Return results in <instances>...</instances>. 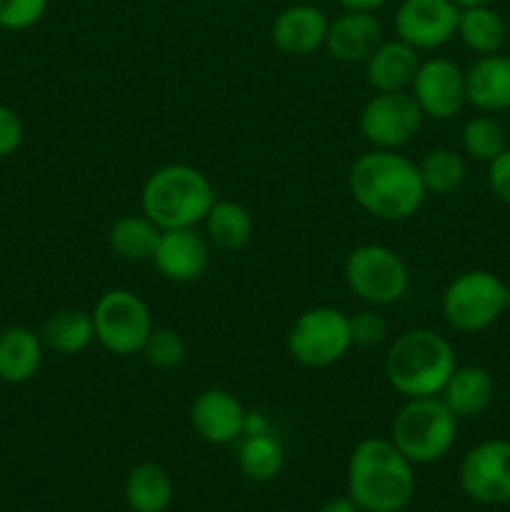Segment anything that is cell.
<instances>
[{
  "label": "cell",
  "mask_w": 510,
  "mask_h": 512,
  "mask_svg": "<svg viewBox=\"0 0 510 512\" xmlns=\"http://www.w3.org/2000/svg\"><path fill=\"white\" fill-rule=\"evenodd\" d=\"M348 190L355 203L373 218L400 223L413 218L425 203L420 168L398 150H368L348 170Z\"/></svg>",
  "instance_id": "6da1fadb"
},
{
  "label": "cell",
  "mask_w": 510,
  "mask_h": 512,
  "mask_svg": "<svg viewBox=\"0 0 510 512\" xmlns=\"http://www.w3.org/2000/svg\"><path fill=\"white\" fill-rule=\"evenodd\" d=\"M415 495L413 463L390 438H368L348 460V498L360 512H403Z\"/></svg>",
  "instance_id": "7a4b0ae2"
},
{
  "label": "cell",
  "mask_w": 510,
  "mask_h": 512,
  "mask_svg": "<svg viewBox=\"0 0 510 512\" xmlns=\"http://www.w3.org/2000/svg\"><path fill=\"white\" fill-rule=\"evenodd\" d=\"M455 368L453 345L428 328L403 333L385 355V378L405 400L440 395Z\"/></svg>",
  "instance_id": "3957f363"
},
{
  "label": "cell",
  "mask_w": 510,
  "mask_h": 512,
  "mask_svg": "<svg viewBox=\"0 0 510 512\" xmlns=\"http://www.w3.org/2000/svg\"><path fill=\"white\" fill-rule=\"evenodd\" d=\"M215 203L213 183L193 165H163L145 180L140 205L160 230L195 228Z\"/></svg>",
  "instance_id": "277c9868"
},
{
  "label": "cell",
  "mask_w": 510,
  "mask_h": 512,
  "mask_svg": "<svg viewBox=\"0 0 510 512\" xmlns=\"http://www.w3.org/2000/svg\"><path fill=\"white\" fill-rule=\"evenodd\" d=\"M390 440L413 465L443 460L458 440V418L443 398H410L395 413Z\"/></svg>",
  "instance_id": "5b68a950"
},
{
  "label": "cell",
  "mask_w": 510,
  "mask_h": 512,
  "mask_svg": "<svg viewBox=\"0 0 510 512\" xmlns=\"http://www.w3.org/2000/svg\"><path fill=\"white\" fill-rule=\"evenodd\" d=\"M440 308L458 333H483L510 310V288L490 270H468L450 280Z\"/></svg>",
  "instance_id": "8992f818"
},
{
  "label": "cell",
  "mask_w": 510,
  "mask_h": 512,
  "mask_svg": "<svg viewBox=\"0 0 510 512\" xmlns=\"http://www.w3.org/2000/svg\"><path fill=\"white\" fill-rule=\"evenodd\" d=\"M350 348V315L330 305L305 310L288 330V353L303 368H330L340 363Z\"/></svg>",
  "instance_id": "52a82bcc"
},
{
  "label": "cell",
  "mask_w": 510,
  "mask_h": 512,
  "mask_svg": "<svg viewBox=\"0 0 510 512\" xmlns=\"http://www.w3.org/2000/svg\"><path fill=\"white\" fill-rule=\"evenodd\" d=\"M95 340L108 353L128 358V355L143 353L150 333H153V318L140 295L133 290L115 288L98 298L93 308Z\"/></svg>",
  "instance_id": "ba28073f"
},
{
  "label": "cell",
  "mask_w": 510,
  "mask_h": 512,
  "mask_svg": "<svg viewBox=\"0 0 510 512\" xmlns=\"http://www.w3.org/2000/svg\"><path fill=\"white\" fill-rule=\"evenodd\" d=\"M345 283L368 305H393L408 293L410 275L403 258L388 245L368 243L345 258Z\"/></svg>",
  "instance_id": "9c48e42d"
},
{
  "label": "cell",
  "mask_w": 510,
  "mask_h": 512,
  "mask_svg": "<svg viewBox=\"0 0 510 512\" xmlns=\"http://www.w3.org/2000/svg\"><path fill=\"white\" fill-rule=\"evenodd\" d=\"M423 110L405 90L378 93L360 110V133L373 148L400 150L423 128Z\"/></svg>",
  "instance_id": "30bf717a"
},
{
  "label": "cell",
  "mask_w": 510,
  "mask_h": 512,
  "mask_svg": "<svg viewBox=\"0 0 510 512\" xmlns=\"http://www.w3.org/2000/svg\"><path fill=\"white\" fill-rule=\"evenodd\" d=\"M460 490L480 505L510 503V440H483L468 450L458 470Z\"/></svg>",
  "instance_id": "8fae6325"
},
{
  "label": "cell",
  "mask_w": 510,
  "mask_h": 512,
  "mask_svg": "<svg viewBox=\"0 0 510 512\" xmlns=\"http://www.w3.org/2000/svg\"><path fill=\"white\" fill-rule=\"evenodd\" d=\"M460 8L453 0H403L395 10V35L415 50H435L458 35Z\"/></svg>",
  "instance_id": "7c38bea8"
},
{
  "label": "cell",
  "mask_w": 510,
  "mask_h": 512,
  "mask_svg": "<svg viewBox=\"0 0 510 512\" xmlns=\"http://www.w3.org/2000/svg\"><path fill=\"white\" fill-rule=\"evenodd\" d=\"M410 95L428 118H453L468 103L465 100V70H460V65L448 58L420 60L418 73L410 83Z\"/></svg>",
  "instance_id": "4fadbf2b"
},
{
  "label": "cell",
  "mask_w": 510,
  "mask_h": 512,
  "mask_svg": "<svg viewBox=\"0 0 510 512\" xmlns=\"http://www.w3.org/2000/svg\"><path fill=\"white\" fill-rule=\"evenodd\" d=\"M245 410L235 395L223 388H208L190 405V425L210 445H230L243 438Z\"/></svg>",
  "instance_id": "5bb4252c"
},
{
  "label": "cell",
  "mask_w": 510,
  "mask_h": 512,
  "mask_svg": "<svg viewBox=\"0 0 510 512\" xmlns=\"http://www.w3.org/2000/svg\"><path fill=\"white\" fill-rule=\"evenodd\" d=\"M210 260V240L195 228L163 230L153 263L163 278L173 283H193L205 273Z\"/></svg>",
  "instance_id": "9a60e30c"
},
{
  "label": "cell",
  "mask_w": 510,
  "mask_h": 512,
  "mask_svg": "<svg viewBox=\"0 0 510 512\" xmlns=\"http://www.w3.org/2000/svg\"><path fill=\"white\" fill-rule=\"evenodd\" d=\"M328 15L320 8L308 3L290 5L280 10L270 28L275 48L293 58H305L315 50L325 48V35H328Z\"/></svg>",
  "instance_id": "2e32d148"
},
{
  "label": "cell",
  "mask_w": 510,
  "mask_h": 512,
  "mask_svg": "<svg viewBox=\"0 0 510 512\" xmlns=\"http://www.w3.org/2000/svg\"><path fill=\"white\" fill-rule=\"evenodd\" d=\"M380 43H383V25L375 13L343 10V15L328 23L325 48L340 63H365Z\"/></svg>",
  "instance_id": "e0dca14e"
},
{
  "label": "cell",
  "mask_w": 510,
  "mask_h": 512,
  "mask_svg": "<svg viewBox=\"0 0 510 512\" xmlns=\"http://www.w3.org/2000/svg\"><path fill=\"white\" fill-rule=\"evenodd\" d=\"M465 100L488 115L510 110V55H480L465 70Z\"/></svg>",
  "instance_id": "ac0fdd59"
},
{
  "label": "cell",
  "mask_w": 510,
  "mask_h": 512,
  "mask_svg": "<svg viewBox=\"0 0 510 512\" xmlns=\"http://www.w3.org/2000/svg\"><path fill=\"white\" fill-rule=\"evenodd\" d=\"M420 50L400 38L383 40L365 60V80L375 93H398L410 88L420 68Z\"/></svg>",
  "instance_id": "d6986e66"
},
{
  "label": "cell",
  "mask_w": 510,
  "mask_h": 512,
  "mask_svg": "<svg viewBox=\"0 0 510 512\" xmlns=\"http://www.w3.org/2000/svg\"><path fill=\"white\" fill-rule=\"evenodd\" d=\"M43 338L23 325L0 333V380L8 385H25L43 365Z\"/></svg>",
  "instance_id": "ffe728a7"
},
{
  "label": "cell",
  "mask_w": 510,
  "mask_h": 512,
  "mask_svg": "<svg viewBox=\"0 0 510 512\" xmlns=\"http://www.w3.org/2000/svg\"><path fill=\"white\" fill-rule=\"evenodd\" d=\"M443 403L448 405L455 418H475L490 408L495 398L493 375L478 365L455 368L443 388Z\"/></svg>",
  "instance_id": "44dd1931"
},
{
  "label": "cell",
  "mask_w": 510,
  "mask_h": 512,
  "mask_svg": "<svg viewBox=\"0 0 510 512\" xmlns=\"http://www.w3.org/2000/svg\"><path fill=\"white\" fill-rule=\"evenodd\" d=\"M173 495V480L158 463H138L125 478V503L133 512H165Z\"/></svg>",
  "instance_id": "7402d4cb"
},
{
  "label": "cell",
  "mask_w": 510,
  "mask_h": 512,
  "mask_svg": "<svg viewBox=\"0 0 510 512\" xmlns=\"http://www.w3.org/2000/svg\"><path fill=\"white\" fill-rule=\"evenodd\" d=\"M203 223L210 245L220 250H240L253 238V215L235 200H215Z\"/></svg>",
  "instance_id": "603a6c76"
},
{
  "label": "cell",
  "mask_w": 510,
  "mask_h": 512,
  "mask_svg": "<svg viewBox=\"0 0 510 512\" xmlns=\"http://www.w3.org/2000/svg\"><path fill=\"white\" fill-rule=\"evenodd\" d=\"M45 348L60 355H78L88 348L95 340V325L93 315L83 313V310H58L45 320L43 330H40Z\"/></svg>",
  "instance_id": "cb8c5ba5"
},
{
  "label": "cell",
  "mask_w": 510,
  "mask_h": 512,
  "mask_svg": "<svg viewBox=\"0 0 510 512\" xmlns=\"http://www.w3.org/2000/svg\"><path fill=\"white\" fill-rule=\"evenodd\" d=\"M458 38L468 50L478 55L500 53V48L508 40V23L503 15L490 5H478V8L460 10L458 20Z\"/></svg>",
  "instance_id": "d4e9b609"
},
{
  "label": "cell",
  "mask_w": 510,
  "mask_h": 512,
  "mask_svg": "<svg viewBox=\"0 0 510 512\" xmlns=\"http://www.w3.org/2000/svg\"><path fill=\"white\" fill-rule=\"evenodd\" d=\"M163 230L145 215H125V218L115 220L113 228L108 233V243L115 255L130 263H145L153 260L155 248Z\"/></svg>",
  "instance_id": "484cf974"
},
{
  "label": "cell",
  "mask_w": 510,
  "mask_h": 512,
  "mask_svg": "<svg viewBox=\"0 0 510 512\" xmlns=\"http://www.w3.org/2000/svg\"><path fill=\"white\" fill-rule=\"evenodd\" d=\"M285 450L270 433L243 435L238 445V468L253 483H268L283 470Z\"/></svg>",
  "instance_id": "4316f807"
},
{
  "label": "cell",
  "mask_w": 510,
  "mask_h": 512,
  "mask_svg": "<svg viewBox=\"0 0 510 512\" xmlns=\"http://www.w3.org/2000/svg\"><path fill=\"white\" fill-rule=\"evenodd\" d=\"M420 178L428 193L433 195H453L463 188L468 178V165L463 155L450 148H435L418 163Z\"/></svg>",
  "instance_id": "83f0119b"
},
{
  "label": "cell",
  "mask_w": 510,
  "mask_h": 512,
  "mask_svg": "<svg viewBox=\"0 0 510 512\" xmlns=\"http://www.w3.org/2000/svg\"><path fill=\"white\" fill-rule=\"evenodd\" d=\"M460 143H463L465 155L480 160V163H490L508 148V135H505V128L493 115L483 113L475 115L463 125Z\"/></svg>",
  "instance_id": "f1b7e54d"
},
{
  "label": "cell",
  "mask_w": 510,
  "mask_h": 512,
  "mask_svg": "<svg viewBox=\"0 0 510 512\" xmlns=\"http://www.w3.org/2000/svg\"><path fill=\"white\" fill-rule=\"evenodd\" d=\"M185 353H188V348H185L183 335L170 328H153V333H150L148 343L143 348L148 365H153L158 370L178 368L185 360Z\"/></svg>",
  "instance_id": "f546056e"
},
{
  "label": "cell",
  "mask_w": 510,
  "mask_h": 512,
  "mask_svg": "<svg viewBox=\"0 0 510 512\" xmlns=\"http://www.w3.org/2000/svg\"><path fill=\"white\" fill-rule=\"evenodd\" d=\"M50 0H0V28L20 33L43 20Z\"/></svg>",
  "instance_id": "4dcf8cb0"
},
{
  "label": "cell",
  "mask_w": 510,
  "mask_h": 512,
  "mask_svg": "<svg viewBox=\"0 0 510 512\" xmlns=\"http://www.w3.org/2000/svg\"><path fill=\"white\" fill-rule=\"evenodd\" d=\"M350 335H353V345L358 348H375L388 338V323L375 310H360V313L350 315Z\"/></svg>",
  "instance_id": "1f68e13d"
},
{
  "label": "cell",
  "mask_w": 510,
  "mask_h": 512,
  "mask_svg": "<svg viewBox=\"0 0 510 512\" xmlns=\"http://www.w3.org/2000/svg\"><path fill=\"white\" fill-rule=\"evenodd\" d=\"M25 125L23 118L10 105L0 103V158H8L23 145Z\"/></svg>",
  "instance_id": "d6a6232c"
},
{
  "label": "cell",
  "mask_w": 510,
  "mask_h": 512,
  "mask_svg": "<svg viewBox=\"0 0 510 512\" xmlns=\"http://www.w3.org/2000/svg\"><path fill=\"white\" fill-rule=\"evenodd\" d=\"M488 185L500 203L510 205V148L488 163Z\"/></svg>",
  "instance_id": "836d02e7"
},
{
  "label": "cell",
  "mask_w": 510,
  "mask_h": 512,
  "mask_svg": "<svg viewBox=\"0 0 510 512\" xmlns=\"http://www.w3.org/2000/svg\"><path fill=\"white\" fill-rule=\"evenodd\" d=\"M385 3H388V0H338V5L343 10H365V13H375V10L383 8Z\"/></svg>",
  "instance_id": "e575fe53"
},
{
  "label": "cell",
  "mask_w": 510,
  "mask_h": 512,
  "mask_svg": "<svg viewBox=\"0 0 510 512\" xmlns=\"http://www.w3.org/2000/svg\"><path fill=\"white\" fill-rule=\"evenodd\" d=\"M255 433H270V423L260 413H248L245 415L243 435H255Z\"/></svg>",
  "instance_id": "d590c367"
},
{
  "label": "cell",
  "mask_w": 510,
  "mask_h": 512,
  "mask_svg": "<svg viewBox=\"0 0 510 512\" xmlns=\"http://www.w3.org/2000/svg\"><path fill=\"white\" fill-rule=\"evenodd\" d=\"M318 512H360V508L350 498H333L320 505Z\"/></svg>",
  "instance_id": "8d00e7d4"
},
{
  "label": "cell",
  "mask_w": 510,
  "mask_h": 512,
  "mask_svg": "<svg viewBox=\"0 0 510 512\" xmlns=\"http://www.w3.org/2000/svg\"><path fill=\"white\" fill-rule=\"evenodd\" d=\"M453 3L458 5L460 10H465V8H478V5H490L493 0H453Z\"/></svg>",
  "instance_id": "74e56055"
}]
</instances>
